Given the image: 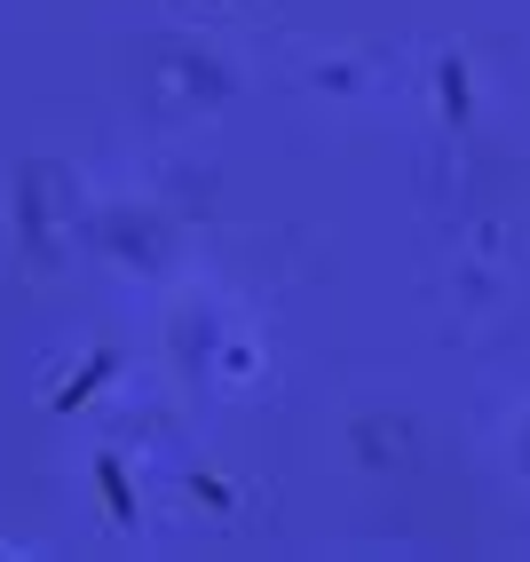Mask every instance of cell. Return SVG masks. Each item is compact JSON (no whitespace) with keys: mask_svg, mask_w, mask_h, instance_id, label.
I'll use <instances>...</instances> for the list:
<instances>
[{"mask_svg":"<svg viewBox=\"0 0 530 562\" xmlns=\"http://www.w3.org/2000/svg\"><path fill=\"white\" fill-rule=\"evenodd\" d=\"M111 364H120V357H95V364H88V372H80V381H71V389H64V396H56V412H71V404H80V396H88V389H103V381H111Z\"/></svg>","mask_w":530,"mask_h":562,"instance_id":"3","label":"cell"},{"mask_svg":"<svg viewBox=\"0 0 530 562\" xmlns=\"http://www.w3.org/2000/svg\"><path fill=\"white\" fill-rule=\"evenodd\" d=\"M95 483H103L111 515H120V522H135V492H127V475H120V460H111V452H95Z\"/></svg>","mask_w":530,"mask_h":562,"instance_id":"1","label":"cell"},{"mask_svg":"<svg viewBox=\"0 0 530 562\" xmlns=\"http://www.w3.org/2000/svg\"><path fill=\"white\" fill-rule=\"evenodd\" d=\"M436 80H443V103H451V120H467V64H460V56H443V71H436Z\"/></svg>","mask_w":530,"mask_h":562,"instance_id":"2","label":"cell"}]
</instances>
